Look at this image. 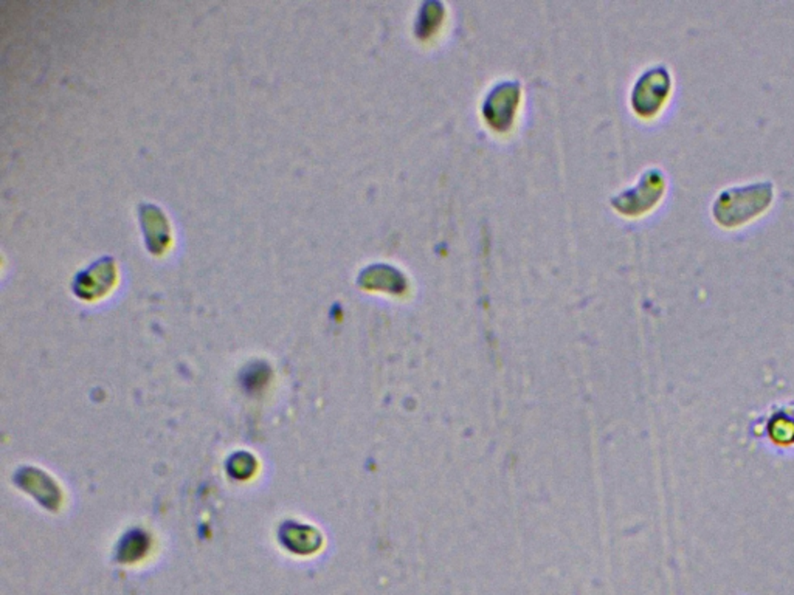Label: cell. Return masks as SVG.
<instances>
[{"instance_id":"obj_1","label":"cell","mask_w":794,"mask_h":595,"mask_svg":"<svg viewBox=\"0 0 794 595\" xmlns=\"http://www.w3.org/2000/svg\"><path fill=\"white\" fill-rule=\"evenodd\" d=\"M772 185H749V193L745 202L738 201L734 189H728L723 194L719 195L714 208L736 206L737 211L729 220V225H738L743 220H748L749 218L759 214L768 203H772Z\"/></svg>"}]
</instances>
